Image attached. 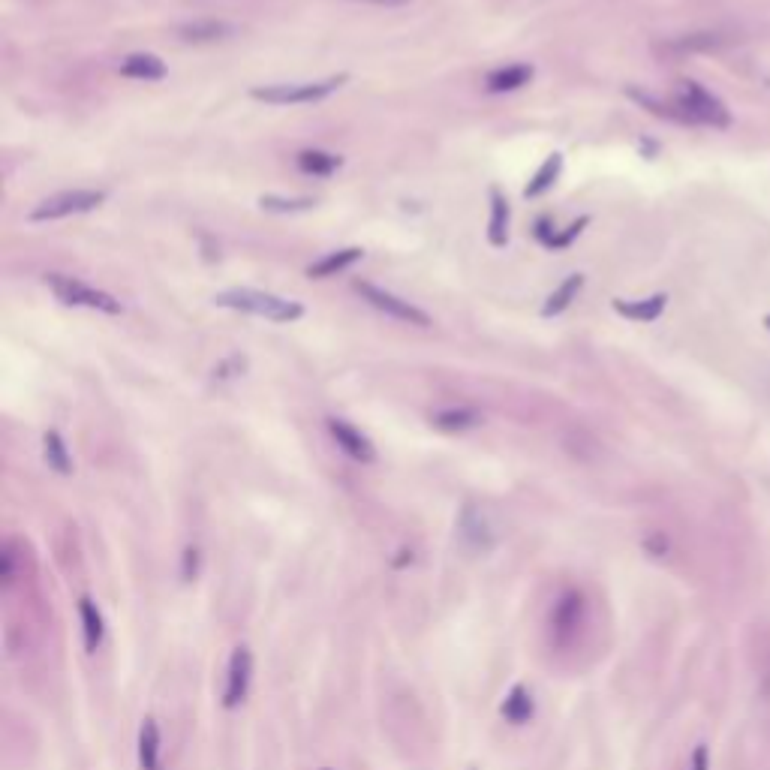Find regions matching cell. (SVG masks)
Instances as JSON below:
<instances>
[{
	"label": "cell",
	"mask_w": 770,
	"mask_h": 770,
	"mask_svg": "<svg viewBox=\"0 0 770 770\" xmlns=\"http://www.w3.org/2000/svg\"><path fill=\"white\" fill-rule=\"evenodd\" d=\"M217 307H229V310H241V313H253V316H265L271 322H295L304 316V307L298 301L271 295V292H259V289H226L214 295Z\"/></svg>",
	"instance_id": "obj_1"
},
{
	"label": "cell",
	"mask_w": 770,
	"mask_h": 770,
	"mask_svg": "<svg viewBox=\"0 0 770 770\" xmlns=\"http://www.w3.org/2000/svg\"><path fill=\"white\" fill-rule=\"evenodd\" d=\"M674 103L683 115V124H698V127H713V130H725L731 127V112L725 109V103L710 94L707 88H701L698 82H680Z\"/></svg>",
	"instance_id": "obj_2"
},
{
	"label": "cell",
	"mask_w": 770,
	"mask_h": 770,
	"mask_svg": "<svg viewBox=\"0 0 770 770\" xmlns=\"http://www.w3.org/2000/svg\"><path fill=\"white\" fill-rule=\"evenodd\" d=\"M346 76H331L325 82H283V85H259L250 91L253 100L268 103V106H310L328 100Z\"/></svg>",
	"instance_id": "obj_3"
},
{
	"label": "cell",
	"mask_w": 770,
	"mask_h": 770,
	"mask_svg": "<svg viewBox=\"0 0 770 770\" xmlns=\"http://www.w3.org/2000/svg\"><path fill=\"white\" fill-rule=\"evenodd\" d=\"M46 286L58 295V301H64V304H70V307H91V310H100V313H109V316H118V313L124 310L115 295L100 292V289L88 286V283L79 280V277L49 274V277H46Z\"/></svg>",
	"instance_id": "obj_4"
},
{
	"label": "cell",
	"mask_w": 770,
	"mask_h": 770,
	"mask_svg": "<svg viewBox=\"0 0 770 770\" xmlns=\"http://www.w3.org/2000/svg\"><path fill=\"white\" fill-rule=\"evenodd\" d=\"M103 202H106V193H103V190H67V193L49 196L46 202H40V205L31 211V220H34V223L64 220V217H73V214H88V211L100 208Z\"/></svg>",
	"instance_id": "obj_5"
},
{
	"label": "cell",
	"mask_w": 770,
	"mask_h": 770,
	"mask_svg": "<svg viewBox=\"0 0 770 770\" xmlns=\"http://www.w3.org/2000/svg\"><path fill=\"white\" fill-rule=\"evenodd\" d=\"M355 292H358L373 310H379V313H385V316H392V319H398V322H407V325H416V328H428V325H431V316H428L425 310H419L416 304H410V301H404V298H398V295H392V292H385V289H379V286H373V283L358 280V283H355Z\"/></svg>",
	"instance_id": "obj_6"
},
{
	"label": "cell",
	"mask_w": 770,
	"mask_h": 770,
	"mask_svg": "<svg viewBox=\"0 0 770 770\" xmlns=\"http://www.w3.org/2000/svg\"><path fill=\"white\" fill-rule=\"evenodd\" d=\"M587 623V602L581 590H566L551 608V638L557 644H569Z\"/></svg>",
	"instance_id": "obj_7"
},
{
	"label": "cell",
	"mask_w": 770,
	"mask_h": 770,
	"mask_svg": "<svg viewBox=\"0 0 770 770\" xmlns=\"http://www.w3.org/2000/svg\"><path fill=\"white\" fill-rule=\"evenodd\" d=\"M250 680H253V653L247 647H238L229 659V671H226V689H223V707L235 710L244 704L247 692H250Z\"/></svg>",
	"instance_id": "obj_8"
},
{
	"label": "cell",
	"mask_w": 770,
	"mask_h": 770,
	"mask_svg": "<svg viewBox=\"0 0 770 770\" xmlns=\"http://www.w3.org/2000/svg\"><path fill=\"white\" fill-rule=\"evenodd\" d=\"M328 434L334 437L337 449H340L343 455H349L352 461H358V464H373V461H376L373 443H370L358 428H352L349 422H343V419H328Z\"/></svg>",
	"instance_id": "obj_9"
},
{
	"label": "cell",
	"mask_w": 770,
	"mask_h": 770,
	"mask_svg": "<svg viewBox=\"0 0 770 770\" xmlns=\"http://www.w3.org/2000/svg\"><path fill=\"white\" fill-rule=\"evenodd\" d=\"M731 43L728 34H719V31H698V34H683V37H674L662 46L665 55H674V58H683V55H701V52H719Z\"/></svg>",
	"instance_id": "obj_10"
},
{
	"label": "cell",
	"mask_w": 770,
	"mask_h": 770,
	"mask_svg": "<svg viewBox=\"0 0 770 770\" xmlns=\"http://www.w3.org/2000/svg\"><path fill=\"white\" fill-rule=\"evenodd\" d=\"M668 307V295L656 292L650 298H638V301H626V298H614V310L632 322H656Z\"/></svg>",
	"instance_id": "obj_11"
},
{
	"label": "cell",
	"mask_w": 770,
	"mask_h": 770,
	"mask_svg": "<svg viewBox=\"0 0 770 770\" xmlns=\"http://www.w3.org/2000/svg\"><path fill=\"white\" fill-rule=\"evenodd\" d=\"M533 76H536V70L530 64H509V67H500V70L488 73L485 88L491 94H509V91H518V88L530 85Z\"/></svg>",
	"instance_id": "obj_12"
},
{
	"label": "cell",
	"mask_w": 770,
	"mask_h": 770,
	"mask_svg": "<svg viewBox=\"0 0 770 770\" xmlns=\"http://www.w3.org/2000/svg\"><path fill=\"white\" fill-rule=\"evenodd\" d=\"M139 767L142 770L163 767V737H160V725L154 719H145L139 728Z\"/></svg>",
	"instance_id": "obj_13"
},
{
	"label": "cell",
	"mask_w": 770,
	"mask_h": 770,
	"mask_svg": "<svg viewBox=\"0 0 770 770\" xmlns=\"http://www.w3.org/2000/svg\"><path fill=\"white\" fill-rule=\"evenodd\" d=\"M79 617H82V635H85V647L88 653H97V647L103 644L106 638V620L97 608V602L91 596H82L79 599Z\"/></svg>",
	"instance_id": "obj_14"
},
{
	"label": "cell",
	"mask_w": 770,
	"mask_h": 770,
	"mask_svg": "<svg viewBox=\"0 0 770 770\" xmlns=\"http://www.w3.org/2000/svg\"><path fill=\"white\" fill-rule=\"evenodd\" d=\"M461 536H464L476 551H488V548L494 545V530H491L488 518H485L479 509H473V506H467L464 515H461Z\"/></svg>",
	"instance_id": "obj_15"
},
{
	"label": "cell",
	"mask_w": 770,
	"mask_h": 770,
	"mask_svg": "<svg viewBox=\"0 0 770 770\" xmlns=\"http://www.w3.org/2000/svg\"><path fill=\"white\" fill-rule=\"evenodd\" d=\"M235 28L226 25V22H214V19H202V22H187L178 28V37L184 43H217V40H226L232 37Z\"/></svg>",
	"instance_id": "obj_16"
},
{
	"label": "cell",
	"mask_w": 770,
	"mask_h": 770,
	"mask_svg": "<svg viewBox=\"0 0 770 770\" xmlns=\"http://www.w3.org/2000/svg\"><path fill=\"white\" fill-rule=\"evenodd\" d=\"M121 76L139 79V82H160L166 79V64L157 55H130L121 61Z\"/></svg>",
	"instance_id": "obj_17"
},
{
	"label": "cell",
	"mask_w": 770,
	"mask_h": 770,
	"mask_svg": "<svg viewBox=\"0 0 770 770\" xmlns=\"http://www.w3.org/2000/svg\"><path fill=\"white\" fill-rule=\"evenodd\" d=\"M361 256H364V250H361V247H346V250L328 253V256H322L319 262H313V265L307 268V277H313V280H325V277H334V274L346 271L349 265H355Z\"/></svg>",
	"instance_id": "obj_18"
},
{
	"label": "cell",
	"mask_w": 770,
	"mask_h": 770,
	"mask_svg": "<svg viewBox=\"0 0 770 770\" xmlns=\"http://www.w3.org/2000/svg\"><path fill=\"white\" fill-rule=\"evenodd\" d=\"M488 241H491V247H506V241H509V202L500 196V190H491Z\"/></svg>",
	"instance_id": "obj_19"
},
{
	"label": "cell",
	"mask_w": 770,
	"mask_h": 770,
	"mask_svg": "<svg viewBox=\"0 0 770 770\" xmlns=\"http://www.w3.org/2000/svg\"><path fill=\"white\" fill-rule=\"evenodd\" d=\"M533 710H536L533 692H530L527 686H521V683L512 686V692H509L506 701H503V716H506L512 725H524V722H530Z\"/></svg>",
	"instance_id": "obj_20"
},
{
	"label": "cell",
	"mask_w": 770,
	"mask_h": 770,
	"mask_svg": "<svg viewBox=\"0 0 770 770\" xmlns=\"http://www.w3.org/2000/svg\"><path fill=\"white\" fill-rule=\"evenodd\" d=\"M343 166V157H337V154H328V151H301L298 154V169L304 172V175H316V178H328V175H334L337 169Z\"/></svg>",
	"instance_id": "obj_21"
},
{
	"label": "cell",
	"mask_w": 770,
	"mask_h": 770,
	"mask_svg": "<svg viewBox=\"0 0 770 770\" xmlns=\"http://www.w3.org/2000/svg\"><path fill=\"white\" fill-rule=\"evenodd\" d=\"M581 286H584V274H569V277L548 295V301H545V307H542V316H557V313H563V310L578 298Z\"/></svg>",
	"instance_id": "obj_22"
},
{
	"label": "cell",
	"mask_w": 770,
	"mask_h": 770,
	"mask_svg": "<svg viewBox=\"0 0 770 770\" xmlns=\"http://www.w3.org/2000/svg\"><path fill=\"white\" fill-rule=\"evenodd\" d=\"M560 169H563V157H560V154H551V157L539 166V172L533 175V181L524 187V196H527V199H536V196L548 193V190L554 187V181L560 178Z\"/></svg>",
	"instance_id": "obj_23"
},
{
	"label": "cell",
	"mask_w": 770,
	"mask_h": 770,
	"mask_svg": "<svg viewBox=\"0 0 770 770\" xmlns=\"http://www.w3.org/2000/svg\"><path fill=\"white\" fill-rule=\"evenodd\" d=\"M43 452H46V461H49V467H52L55 473H61V476H70V473H73L70 449H67V443H64V437H61L58 431H49V434L43 437Z\"/></svg>",
	"instance_id": "obj_24"
},
{
	"label": "cell",
	"mask_w": 770,
	"mask_h": 770,
	"mask_svg": "<svg viewBox=\"0 0 770 770\" xmlns=\"http://www.w3.org/2000/svg\"><path fill=\"white\" fill-rule=\"evenodd\" d=\"M479 422H482V416L476 410H470V407H452V410H443V413L434 416V425L440 431H452V434L455 431H470Z\"/></svg>",
	"instance_id": "obj_25"
},
{
	"label": "cell",
	"mask_w": 770,
	"mask_h": 770,
	"mask_svg": "<svg viewBox=\"0 0 770 770\" xmlns=\"http://www.w3.org/2000/svg\"><path fill=\"white\" fill-rule=\"evenodd\" d=\"M755 677H758V689L761 695L770 701V635H761L758 638V647H755Z\"/></svg>",
	"instance_id": "obj_26"
},
{
	"label": "cell",
	"mask_w": 770,
	"mask_h": 770,
	"mask_svg": "<svg viewBox=\"0 0 770 770\" xmlns=\"http://www.w3.org/2000/svg\"><path fill=\"white\" fill-rule=\"evenodd\" d=\"M259 205L265 211H277V214H295V211H307L316 202L313 199H280V196H262Z\"/></svg>",
	"instance_id": "obj_27"
},
{
	"label": "cell",
	"mask_w": 770,
	"mask_h": 770,
	"mask_svg": "<svg viewBox=\"0 0 770 770\" xmlns=\"http://www.w3.org/2000/svg\"><path fill=\"white\" fill-rule=\"evenodd\" d=\"M244 364H247V361H244L241 355H232V358H226L220 367H214V379L223 382V379H229V376H238V373L244 370Z\"/></svg>",
	"instance_id": "obj_28"
},
{
	"label": "cell",
	"mask_w": 770,
	"mask_h": 770,
	"mask_svg": "<svg viewBox=\"0 0 770 770\" xmlns=\"http://www.w3.org/2000/svg\"><path fill=\"white\" fill-rule=\"evenodd\" d=\"M689 770H710V749H707L704 743H698V746L692 749Z\"/></svg>",
	"instance_id": "obj_29"
},
{
	"label": "cell",
	"mask_w": 770,
	"mask_h": 770,
	"mask_svg": "<svg viewBox=\"0 0 770 770\" xmlns=\"http://www.w3.org/2000/svg\"><path fill=\"white\" fill-rule=\"evenodd\" d=\"M199 572V551L196 548H187L184 551V581H193Z\"/></svg>",
	"instance_id": "obj_30"
},
{
	"label": "cell",
	"mask_w": 770,
	"mask_h": 770,
	"mask_svg": "<svg viewBox=\"0 0 770 770\" xmlns=\"http://www.w3.org/2000/svg\"><path fill=\"white\" fill-rule=\"evenodd\" d=\"M355 4H370V7H389V10H395V7L413 4V0H355Z\"/></svg>",
	"instance_id": "obj_31"
},
{
	"label": "cell",
	"mask_w": 770,
	"mask_h": 770,
	"mask_svg": "<svg viewBox=\"0 0 770 770\" xmlns=\"http://www.w3.org/2000/svg\"><path fill=\"white\" fill-rule=\"evenodd\" d=\"M764 325H767V331H770V313L764 316Z\"/></svg>",
	"instance_id": "obj_32"
}]
</instances>
